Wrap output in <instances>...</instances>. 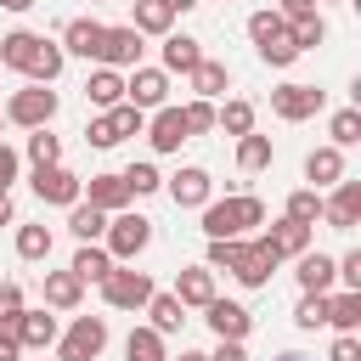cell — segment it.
I'll return each mask as SVG.
<instances>
[{
	"instance_id": "1",
	"label": "cell",
	"mask_w": 361,
	"mask_h": 361,
	"mask_svg": "<svg viewBox=\"0 0 361 361\" xmlns=\"http://www.w3.org/2000/svg\"><path fill=\"white\" fill-rule=\"evenodd\" d=\"M254 226H265V203L254 192H231V197H209L203 203V237L220 243V237H248Z\"/></svg>"
},
{
	"instance_id": "2",
	"label": "cell",
	"mask_w": 361,
	"mask_h": 361,
	"mask_svg": "<svg viewBox=\"0 0 361 361\" xmlns=\"http://www.w3.org/2000/svg\"><path fill=\"white\" fill-rule=\"evenodd\" d=\"M56 90L51 85H23V90H11V102L0 107L6 113V124H17V130H45L51 118H56Z\"/></svg>"
},
{
	"instance_id": "3",
	"label": "cell",
	"mask_w": 361,
	"mask_h": 361,
	"mask_svg": "<svg viewBox=\"0 0 361 361\" xmlns=\"http://www.w3.org/2000/svg\"><path fill=\"white\" fill-rule=\"evenodd\" d=\"M147 243H152V220H147V214L124 209V214H113V220H107V237H102V248L113 254V265H124V259L147 254Z\"/></svg>"
},
{
	"instance_id": "4",
	"label": "cell",
	"mask_w": 361,
	"mask_h": 361,
	"mask_svg": "<svg viewBox=\"0 0 361 361\" xmlns=\"http://www.w3.org/2000/svg\"><path fill=\"white\" fill-rule=\"evenodd\" d=\"M152 293H158V288H152L147 271H124V265H113V271L102 276V299H107V310H147Z\"/></svg>"
},
{
	"instance_id": "5",
	"label": "cell",
	"mask_w": 361,
	"mask_h": 361,
	"mask_svg": "<svg viewBox=\"0 0 361 361\" xmlns=\"http://www.w3.org/2000/svg\"><path fill=\"white\" fill-rule=\"evenodd\" d=\"M107 350V322L102 316H73L68 333L56 338V361H96Z\"/></svg>"
},
{
	"instance_id": "6",
	"label": "cell",
	"mask_w": 361,
	"mask_h": 361,
	"mask_svg": "<svg viewBox=\"0 0 361 361\" xmlns=\"http://www.w3.org/2000/svg\"><path fill=\"white\" fill-rule=\"evenodd\" d=\"M322 107H327V90H316V85L288 79V85H276V90H271V113H276V118H288V124H305V118H316Z\"/></svg>"
},
{
	"instance_id": "7",
	"label": "cell",
	"mask_w": 361,
	"mask_h": 361,
	"mask_svg": "<svg viewBox=\"0 0 361 361\" xmlns=\"http://www.w3.org/2000/svg\"><path fill=\"white\" fill-rule=\"evenodd\" d=\"M141 34L130 28V23H118V28H102V51H96V68H113V73H124V68H141Z\"/></svg>"
},
{
	"instance_id": "8",
	"label": "cell",
	"mask_w": 361,
	"mask_h": 361,
	"mask_svg": "<svg viewBox=\"0 0 361 361\" xmlns=\"http://www.w3.org/2000/svg\"><path fill=\"white\" fill-rule=\"evenodd\" d=\"M124 102L141 107V113L169 107V73H164V68H130V79H124Z\"/></svg>"
},
{
	"instance_id": "9",
	"label": "cell",
	"mask_w": 361,
	"mask_h": 361,
	"mask_svg": "<svg viewBox=\"0 0 361 361\" xmlns=\"http://www.w3.org/2000/svg\"><path fill=\"white\" fill-rule=\"evenodd\" d=\"M254 248H259V254H271L276 265H282V259H299V254L310 248V226H293V220H271V226L254 237Z\"/></svg>"
},
{
	"instance_id": "10",
	"label": "cell",
	"mask_w": 361,
	"mask_h": 361,
	"mask_svg": "<svg viewBox=\"0 0 361 361\" xmlns=\"http://www.w3.org/2000/svg\"><path fill=\"white\" fill-rule=\"evenodd\" d=\"M34 197H39V203H56V209H73V203L85 197V180H79L73 169L51 164V169H34Z\"/></svg>"
},
{
	"instance_id": "11",
	"label": "cell",
	"mask_w": 361,
	"mask_h": 361,
	"mask_svg": "<svg viewBox=\"0 0 361 361\" xmlns=\"http://www.w3.org/2000/svg\"><path fill=\"white\" fill-rule=\"evenodd\" d=\"M322 220L333 226V231H355L361 226V180H338L333 186V197H322Z\"/></svg>"
},
{
	"instance_id": "12",
	"label": "cell",
	"mask_w": 361,
	"mask_h": 361,
	"mask_svg": "<svg viewBox=\"0 0 361 361\" xmlns=\"http://www.w3.org/2000/svg\"><path fill=\"white\" fill-rule=\"evenodd\" d=\"M203 322H209V333H214V338H231V344H243V338H248V327H254V316H248L237 299H220V293L203 305Z\"/></svg>"
},
{
	"instance_id": "13",
	"label": "cell",
	"mask_w": 361,
	"mask_h": 361,
	"mask_svg": "<svg viewBox=\"0 0 361 361\" xmlns=\"http://www.w3.org/2000/svg\"><path fill=\"white\" fill-rule=\"evenodd\" d=\"M164 186H169L175 209H203V203H209V192H214V180H209V169H203V164H186V169H175Z\"/></svg>"
},
{
	"instance_id": "14",
	"label": "cell",
	"mask_w": 361,
	"mask_h": 361,
	"mask_svg": "<svg viewBox=\"0 0 361 361\" xmlns=\"http://www.w3.org/2000/svg\"><path fill=\"white\" fill-rule=\"evenodd\" d=\"M56 45H62V56H85V62H96V51H102V23H96V17H68Z\"/></svg>"
},
{
	"instance_id": "15",
	"label": "cell",
	"mask_w": 361,
	"mask_h": 361,
	"mask_svg": "<svg viewBox=\"0 0 361 361\" xmlns=\"http://www.w3.org/2000/svg\"><path fill=\"white\" fill-rule=\"evenodd\" d=\"M141 135L152 141V152H180V141H192V135H186L180 107H158V113L147 118V130H141Z\"/></svg>"
},
{
	"instance_id": "16",
	"label": "cell",
	"mask_w": 361,
	"mask_h": 361,
	"mask_svg": "<svg viewBox=\"0 0 361 361\" xmlns=\"http://www.w3.org/2000/svg\"><path fill=\"white\" fill-rule=\"evenodd\" d=\"M85 203H90V209H102V214H124L135 197H130L124 175H90V180H85Z\"/></svg>"
},
{
	"instance_id": "17",
	"label": "cell",
	"mask_w": 361,
	"mask_h": 361,
	"mask_svg": "<svg viewBox=\"0 0 361 361\" xmlns=\"http://www.w3.org/2000/svg\"><path fill=\"white\" fill-rule=\"evenodd\" d=\"M293 276H299L305 293H333V288H338V265H333V254H322V248H305Z\"/></svg>"
},
{
	"instance_id": "18",
	"label": "cell",
	"mask_w": 361,
	"mask_h": 361,
	"mask_svg": "<svg viewBox=\"0 0 361 361\" xmlns=\"http://www.w3.org/2000/svg\"><path fill=\"white\" fill-rule=\"evenodd\" d=\"M175 299H180V310H203V305L214 299V271H209V265L175 271Z\"/></svg>"
},
{
	"instance_id": "19",
	"label": "cell",
	"mask_w": 361,
	"mask_h": 361,
	"mask_svg": "<svg viewBox=\"0 0 361 361\" xmlns=\"http://www.w3.org/2000/svg\"><path fill=\"white\" fill-rule=\"evenodd\" d=\"M11 333H17L23 350H51V344H56V316H51V310H23Z\"/></svg>"
},
{
	"instance_id": "20",
	"label": "cell",
	"mask_w": 361,
	"mask_h": 361,
	"mask_svg": "<svg viewBox=\"0 0 361 361\" xmlns=\"http://www.w3.org/2000/svg\"><path fill=\"white\" fill-rule=\"evenodd\" d=\"M305 180H310V192L338 186V180H344V152H338V147H316V152L305 158Z\"/></svg>"
},
{
	"instance_id": "21",
	"label": "cell",
	"mask_w": 361,
	"mask_h": 361,
	"mask_svg": "<svg viewBox=\"0 0 361 361\" xmlns=\"http://www.w3.org/2000/svg\"><path fill=\"white\" fill-rule=\"evenodd\" d=\"M203 62V39L192 34H164V73H192Z\"/></svg>"
},
{
	"instance_id": "22",
	"label": "cell",
	"mask_w": 361,
	"mask_h": 361,
	"mask_svg": "<svg viewBox=\"0 0 361 361\" xmlns=\"http://www.w3.org/2000/svg\"><path fill=\"white\" fill-rule=\"evenodd\" d=\"M85 102L90 107H118L124 102V73H113V68H90V79H85Z\"/></svg>"
},
{
	"instance_id": "23",
	"label": "cell",
	"mask_w": 361,
	"mask_h": 361,
	"mask_svg": "<svg viewBox=\"0 0 361 361\" xmlns=\"http://www.w3.org/2000/svg\"><path fill=\"white\" fill-rule=\"evenodd\" d=\"M85 282L73 271H45V310H79Z\"/></svg>"
},
{
	"instance_id": "24",
	"label": "cell",
	"mask_w": 361,
	"mask_h": 361,
	"mask_svg": "<svg viewBox=\"0 0 361 361\" xmlns=\"http://www.w3.org/2000/svg\"><path fill=\"white\" fill-rule=\"evenodd\" d=\"M39 39H45V34H28V28H11V34H0V68H17V73H28V62H34Z\"/></svg>"
},
{
	"instance_id": "25",
	"label": "cell",
	"mask_w": 361,
	"mask_h": 361,
	"mask_svg": "<svg viewBox=\"0 0 361 361\" xmlns=\"http://www.w3.org/2000/svg\"><path fill=\"white\" fill-rule=\"evenodd\" d=\"M186 79H192L197 102H214V96H226V85H231V68H226V62H214V56H203V62H197Z\"/></svg>"
},
{
	"instance_id": "26",
	"label": "cell",
	"mask_w": 361,
	"mask_h": 361,
	"mask_svg": "<svg viewBox=\"0 0 361 361\" xmlns=\"http://www.w3.org/2000/svg\"><path fill=\"white\" fill-rule=\"evenodd\" d=\"M130 28H135L141 39H147V34H158V39H164V34H175V11H169L164 0H135V17H130Z\"/></svg>"
},
{
	"instance_id": "27",
	"label": "cell",
	"mask_w": 361,
	"mask_h": 361,
	"mask_svg": "<svg viewBox=\"0 0 361 361\" xmlns=\"http://www.w3.org/2000/svg\"><path fill=\"white\" fill-rule=\"evenodd\" d=\"M62 68H68L62 45H56V39H39V51H34V62H28V85H56Z\"/></svg>"
},
{
	"instance_id": "28",
	"label": "cell",
	"mask_w": 361,
	"mask_h": 361,
	"mask_svg": "<svg viewBox=\"0 0 361 361\" xmlns=\"http://www.w3.org/2000/svg\"><path fill=\"white\" fill-rule=\"evenodd\" d=\"M107 220H113V214H102V209H90L85 197H79V203L68 209V231H73L79 243H102V237H107Z\"/></svg>"
},
{
	"instance_id": "29",
	"label": "cell",
	"mask_w": 361,
	"mask_h": 361,
	"mask_svg": "<svg viewBox=\"0 0 361 361\" xmlns=\"http://www.w3.org/2000/svg\"><path fill=\"white\" fill-rule=\"evenodd\" d=\"M327 327L333 333H355L361 327V293H350V288L327 293Z\"/></svg>"
},
{
	"instance_id": "30",
	"label": "cell",
	"mask_w": 361,
	"mask_h": 361,
	"mask_svg": "<svg viewBox=\"0 0 361 361\" xmlns=\"http://www.w3.org/2000/svg\"><path fill=\"white\" fill-rule=\"evenodd\" d=\"M214 130H226V135H254V102H243V96H231L226 107H214Z\"/></svg>"
},
{
	"instance_id": "31",
	"label": "cell",
	"mask_w": 361,
	"mask_h": 361,
	"mask_svg": "<svg viewBox=\"0 0 361 361\" xmlns=\"http://www.w3.org/2000/svg\"><path fill=\"white\" fill-rule=\"evenodd\" d=\"M79 282H102L107 271H113V254L102 248V243H79V254H73V265H68Z\"/></svg>"
},
{
	"instance_id": "32",
	"label": "cell",
	"mask_w": 361,
	"mask_h": 361,
	"mask_svg": "<svg viewBox=\"0 0 361 361\" xmlns=\"http://www.w3.org/2000/svg\"><path fill=\"white\" fill-rule=\"evenodd\" d=\"M147 316H152L147 327H152V333H164V338H169V333H180V322H186V310H180V299H175V293H152V299H147Z\"/></svg>"
},
{
	"instance_id": "33",
	"label": "cell",
	"mask_w": 361,
	"mask_h": 361,
	"mask_svg": "<svg viewBox=\"0 0 361 361\" xmlns=\"http://www.w3.org/2000/svg\"><path fill=\"white\" fill-rule=\"evenodd\" d=\"M124 361H169L164 333H152V327H130V338H124Z\"/></svg>"
},
{
	"instance_id": "34",
	"label": "cell",
	"mask_w": 361,
	"mask_h": 361,
	"mask_svg": "<svg viewBox=\"0 0 361 361\" xmlns=\"http://www.w3.org/2000/svg\"><path fill=\"white\" fill-rule=\"evenodd\" d=\"M282 220H293V226H310V231H316V220H322V192H310V186L288 192V209H282Z\"/></svg>"
},
{
	"instance_id": "35",
	"label": "cell",
	"mask_w": 361,
	"mask_h": 361,
	"mask_svg": "<svg viewBox=\"0 0 361 361\" xmlns=\"http://www.w3.org/2000/svg\"><path fill=\"white\" fill-rule=\"evenodd\" d=\"M248 259V237H220V243H209V271H231L237 276V265Z\"/></svg>"
},
{
	"instance_id": "36",
	"label": "cell",
	"mask_w": 361,
	"mask_h": 361,
	"mask_svg": "<svg viewBox=\"0 0 361 361\" xmlns=\"http://www.w3.org/2000/svg\"><path fill=\"white\" fill-rule=\"evenodd\" d=\"M327 135H333L327 147H338V152L355 147V141H361V107H338V113L327 118Z\"/></svg>"
},
{
	"instance_id": "37",
	"label": "cell",
	"mask_w": 361,
	"mask_h": 361,
	"mask_svg": "<svg viewBox=\"0 0 361 361\" xmlns=\"http://www.w3.org/2000/svg\"><path fill=\"white\" fill-rule=\"evenodd\" d=\"M271 271H276V259H271V254H259V248H254V237H248V259L237 265V282H243V288H265V282H271Z\"/></svg>"
},
{
	"instance_id": "38",
	"label": "cell",
	"mask_w": 361,
	"mask_h": 361,
	"mask_svg": "<svg viewBox=\"0 0 361 361\" xmlns=\"http://www.w3.org/2000/svg\"><path fill=\"white\" fill-rule=\"evenodd\" d=\"M288 39L299 45V56H305V51H316V45L327 39V23H322V11H310V17H299V23H288Z\"/></svg>"
},
{
	"instance_id": "39",
	"label": "cell",
	"mask_w": 361,
	"mask_h": 361,
	"mask_svg": "<svg viewBox=\"0 0 361 361\" xmlns=\"http://www.w3.org/2000/svg\"><path fill=\"white\" fill-rule=\"evenodd\" d=\"M17 259H51V226H17Z\"/></svg>"
},
{
	"instance_id": "40",
	"label": "cell",
	"mask_w": 361,
	"mask_h": 361,
	"mask_svg": "<svg viewBox=\"0 0 361 361\" xmlns=\"http://www.w3.org/2000/svg\"><path fill=\"white\" fill-rule=\"evenodd\" d=\"M28 164H34V169H51V164H62V141H56L51 130H34V135H28Z\"/></svg>"
},
{
	"instance_id": "41",
	"label": "cell",
	"mask_w": 361,
	"mask_h": 361,
	"mask_svg": "<svg viewBox=\"0 0 361 361\" xmlns=\"http://www.w3.org/2000/svg\"><path fill=\"white\" fill-rule=\"evenodd\" d=\"M282 34H288V23H282L276 11H254V17H248V39H254V51L271 45V39H282Z\"/></svg>"
},
{
	"instance_id": "42",
	"label": "cell",
	"mask_w": 361,
	"mask_h": 361,
	"mask_svg": "<svg viewBox=\"0 0 361 361\" xmlns=\"http://www.w3.org/2000/svg\"><path fill=\"white\" fill-rule=\"evenodd\" d=\"M237 164H243L248 175L265 169V164H271V135H243V141H237Z\"/></svg>"
},
{
	"instance_id": "43",
	"label": "cell",
	"mask_w": 361,
	"mask_h": 361,
	"mask_svg": "<svg viewBox=\"0 0 361 361\" xmlns=\"http://www.w3.org/2000/svg\"><path fill=\"white\" fill-rule=\"evenodd\" d=\"M124 186H130V197H152V192L164 186V175H158L152 164H130V169H124Z\"/></svg>"
},
{
	"instance_id": "44",
	"label": "cell",
	"mask_w": 361,
	"mask_h": 361,
	"mask_svg": "<svg viewBox=\"0 0 361 361\" xmlns=\"http://www.w3.org/2000/svg\"><path fill=\"white\" fill-rule=\"evenodd\" d=\"M293 322H299L305 333L327 327V293H305V299H299V310H293Z\"/></svg>"
},
{
	"instance_id": "45",
	"label": "cell",
	"mask_w": 361,
	"mask_h": 361,
	"mask_svg": "<svg viewBox=\"0 0 361 361\" xmlns=\"http://www.w3.org/2000/svg\"><path fill=\"white\" fill-rule=\"evenodd\" d=\"M107 118H113V130H118V141H124V135H141V130H147V113H141V107H130V102H118V107H107Z\"/></svg>"
},
{
	"instance_id": "46",
	"label": "cell",
	"mask_w": 361,
	"mask_h": 361,
	"mask_svg": "<svg viewBox=\"0 0 361 361\" xmlns=\"http://www.w3.org/2000/svg\"><path fill=\"white\" fill-rule=\"evenodd\" d=\"M259 62H265V68H293V62H299V45H293V39L282 34V39L259 45Z\"/></svg>"
},
{
	"instance_id": "47",
	"label": "cell",
	"mask_w": 361,
	"mask_h": 361,
	"mask_svg": "<svg viewBox=\"0 0 361 361\" xmlns=\"http://www.w3.org/2000/svg\"><path fill=\"white\" fill-rule=\"evenodd\" d=\"M180 118H186V135H203V130H214V102H186L180 107Z\"/></svg>"
},
{
	"instance_id": "48",
	"label": "cell",
	"mask_w": 361,
	"mask_h": 361,
	"mask_svg": "<svg viewBox=\"0 0 361 361\" xmlns=\"http://www.w3.org/2000/svg\"><path fill=\"white\" fill-rule=\"evenodd\" d=\"M28 310V299H23V288L17 282H0V327H17V316Z\"/></svg>"
},
{
	"instance_id": "49",
	"label": "cell",
	"mask_w": 361,
	"mask_h": 361,
	"mask_svg": "<svg viewBox=\"0 0 361 361\" xmlns=\"http://www.w3.org/2000/svg\"><path fill=\"white\" fill-rule=\"evenodd\" d=\"M85 141H90L96 152H107V147H118V130H113V118H107V113H96V118H90V130H85Z\"/></svg>"
},
{
	"instance_id": "50",
	"label": "cell",
	"mask_w": 361,
	"mask_h": 361,
	"mask_svg": "<svg viewBox=\"0 0 361 361\" xmlns=\"http://www.w3.org/2000/svg\"><path fill=\"white\" fill-rule=\"evenodd\" d=\"M333 265H338V282H344L350 293H361V248H350V254L333 259Z\"/></svg>"
},
{
	"instance_id": "51",
	"label": "cell",
	"mask_w": 361,
	"mask_h": 361,
	"mask_svg": "<svg viewBox=\"0 0 361 361\" xmlns=\"http://www.w3.org/2000/svg\"><path fill=\"white\" fill-rule=\"evenodd\" d=\"M327 361H361V338L355 333H338L333 350H327Z\"/></svg>"
},
{
	"instance_id": "52",
	"label": "cell",
	"mask_w": 361,
	"mask_h": 361,
	"mask_svg": "<svg viewBox=\"0 0 361 361\" xmlns=\"http://www.w3.org/2000/svg\"><path fill=\"white\" fill-rule=\"evenodd\" d=\"M17 169H23V158H17V147H6V141H0V192H11V180H17Z\"/></svg>"
},
{
	"instance_id": "53",
	"label": "cell",
	"mask_w": 361,
	"mask_h": 361,
	"mask_svg": "<svg viewBox=\"0 0 361 361\" xmlns=\"http://www.w3.org/2000/svg\"><path fill=\"white\" fill-rule=\"evenodd\" d=\"M316 11V0H276V17L282 23H299V17H310Z\"/></svg>"
},
{
	"instance_id": "54",
	"label": "cell",
	"mask_w": 361,
	"mask_h": 361,
	"mask_svg": "<svg viewBox=\"0 0 361 361\" xmlns=\"http://www.w3.org/2000/svg\"><path fill=\"white\" fill-rule=\"evenodd\" d=\"M209 361H248V350H243V344H231V338H220Z\"/></svg>"
},
{
	"instance_id": "55",
	"label": "cell",
	"mask_w": 361,
	"mask_h": 361,
	"mask_svg": "<svg viewBox=\"0 0 361 361\" xmlns=\"http://www.w3.org/2000/svg\"><path fill=\"white\" fill-rule=\"evenodd\" d=\"M23 355V344H17V333L11 327H0V361H17Z\"/></svg>"
},
{
	"instance_id": "56",
	"label": "cell",
	"mask_w": 361,
	"mask_h": 361,
	"mask_svg": "<svg viewBox=\"0 0 361 361\" xmlns=\"http://www.w3.org/2000/svg\"><path fill=\"white\" fill-rule=\"evenodd\" d=\"M0 226H11V192H0Z\"/></svg>"
},
{
	"instance_id": "57",
	"label": "cell",
	"mask_w": 361,
	"mask_h": 361,
	"mask_svg": "<svg viewBox=\"0 0 361 361\" xmlns=\"http://www.w3.org/2000/svg\"><path fill=\"white\" fill-rule=\"evenodd\" d=\"M169 11H192V6H203V0H164Z\"/></svg>"
},
{
	"instance_id": "58",
	"label": "cell",
	"mask_w": 361,
	"mask_h": 361,
	"mask_svg": "<svg viewBox=\"0 0 361 361\" xmlns=\"http://www.w3.org/2000/svg\"><path fill=\"white\" fill-rule=\"evenodd\" d=\"M0 6H6V11H28L34 0H0Z\"/></svg>"
},
{
	"instance_id": "59",
	"label": "cell",
	"mask_w": 361,
	"mask_h": 361,
	"mask_svg": "<svg viewBox=\"0 0 361 361\" xmlns=\"http://www.w3.org/2000/svg\"><path fill=\"white\" fill-rule=\"evenodd\" d=\"M175 361H209V355H203V350H180Z\"/></svg>"
},
{
	"instance_id": "60",
	"label": "cell",
	"mask_w": 361,
	"mask_h": 361,
	"mask_svg": "<svg viewBox=\"0 0 361 361\" xmlns=\"http://www.w3.org/2000/svg\"><path fill=\"white\" fill-rule=\"evenodd\" d=\"M276 361H310V355H299V350H288V355H276Z\"/></svg>"
},
{
	"instance_id": "61",
	"label": "cell",
	"mask_w": 361,
	"mask_h": 361,
	"mask_svg": "<svg viewBox=\"0 0 361 361\" xmlns=\"http://www.w3.org/2000/svg\"><path fill=\"white\" fill-rule=\"evenodd\" d=\"M0 130H6V113H0Z\"/></svg>"
},
{
	"instance_id": "62",
	"label": "cell",
	"mask_w": 361,
	"mask_h": 361,
	"mask_svg": "<svg viewBox=\"0 0 361 361\" xmlns=\"http://www.w3.org/2000/svg\"><path fill=\"white\" fill-rule=\"evenodd\" d=\"M96 6H102V0H96Z\"/></svg>"
},
{
	"instance_id": "63",
	"label": "cell",
	"mask_w": 361,
	"mask_h": 361,
	"mask_svg": "<svg viewBox=\"0 0 361 361\" xmlns=\"http://www.w3.org/2000/svg\"><path fill=\"white\" fill-rule=\"evenodd\" d=\"M316 6H322V0H316Z\"/></svg>"
},
{
	"instance_id": "64",
	"label": "cell",
	"mask_w": 361,
	"mask_h": 361,
	"mask_svg": "<svg viewBox=\"0 0 361 361\" xmlns=\"http://www.w3.org/2000/svg\"><path fill=\"white\" fill-rule=\"evenodd\" d=\"M226 6H231V0H226Z\"/></svg>"
}]
</instances>
